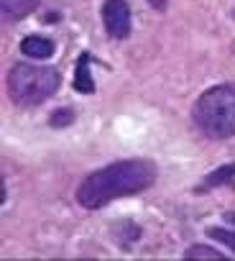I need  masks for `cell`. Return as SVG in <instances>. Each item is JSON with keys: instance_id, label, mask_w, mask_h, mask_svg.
Returning <instances> with one entry per match:
<instances>
[{"instance_id": "cell-1", "label": "cell", "mask_w": 235, "mask_h": 261, "mask_svg": "<svg viewBox=\"0 0 235 261\" xmlns=\"http://www.w3.org/2000/svg\"><path fill=\"white\" fill-rule=\"evenodd\" d=\"M156 182V167L149 159H126L115 162L105 169L92 172L77 190V200L82 207H102L115 197H126L149 190Z\"/></svg>"}, {"instance_id": "cell-2", "label": "cell", "mask_w": 235, "mask_h": 261, "mask_svg": "<svg viewBox=\"0 0 235 261\" xmlns=\"http://www.w3.org/2000/svg\"><path fill=\"white\" fill-rule=\"evenodd\" d=\"M194 123L217 141L235 136V87L220 85L207 90L194 105Z\"/></svg>"}, {"instance_id": "cell-3", "label": "cell", "mask_w": 235, "mask_h": 261, "mask_svg": "<svg viewBox=\"0 0 235 261\" xmlns=\"http://www.w3.org/2000/svg\"><path fill=\"white\" fill-rule=\"evenodd\" d=\"M59 72L39 64H16L8 74V90L21 105H39L59 90Z\"/></svg>"}, {"instance_id": "cell-4", "label": "cell", "mask_w": 235, "mask_h": 261, "mask_svg": "<svg viewBox=\"0 0 235 261\" xmlns=\"http://www.w3.org/2000/svg\"><path fill=\"white\" fill-rule=\"evenodd\" d=\"M105 29L112 39H126L131 34V8L126 0H107L102 8Z\"/></svg>"}, {"instance_id": "cell-5", "label": "cell", "mask_w": 235, "mask_h": 261, "mask_svg": "<svg viewBox=\"0 0 235 261\" xmlns=\"http://www.w3.org/2000/svg\"><path fill=\"white\" fill-rule=\"evenodd\" d=\"M21 51L26 57H34V59H46V57H51L54 44L49 39H44V36H26L21 41Z\"/></svg>"}, {"instance_id": "cell-6", "label": "cell", "mask_w": 235, "mask_h": 261, "mask_svg": "<svg viewBox=\"0 0 235 261\" xmlns=\"http://www.w3.org/2000/svg\"><path fill=\"white\" fill-rule=\"evenodd\" d=\"M39 6V0H0V8H3V16L8 18H26L28 13H34V8Z\"/></svg>"}, {"instance_id": "cell-7", "label": "cell", "mask_w": 235, "mask_h": 261, "mask_svg": "<svg viewBox=\"0 0 235 261\" xmlns=\"http://www.w3.org/2000/svg\"><path fill=\"white\" fill-rule=\"evenodd\" d=\"M74 90H79V92H95V80H92V74H90V54H82L79 62H77Z\"/></svg>"}, {"instance_id": "cell-8", "label": "cell", "mask_w": 235, "mask_h": 261, "mask_svg": "<svg viewBox=\"0 0 235 261\" xmlns=\"http://www.w3.org/2000/svg\"><path fill=\"white\" fill-rule=\"evenodd\" d=\"M232 174H235V164H227V167H222V169H217V172L207 174V179H204L202 190H212V187H217V185H225Z\"/></svg>"}, {"instance_id": "cell-9", "label": "cell", "mask_w": 235, "mask_h": 261, "mask_svg": "<svg viewBox=\"0 0 235 261\" xmlns=\"http://www.w3.org/2000/svg\"><path fill=\"white\" fill-rule=\"evenodd\" d=\"M187 258H222V253L217 251V248H210V246H192V248H187V253H184Z\"/></svg>"}, {"instance_id": "cell-10", "label": "cell", "mask_w": 235, "mask_h": 261, "mask_svg": "<svg viewBox=\"0 0 235 261\" xmlns=\"http://www.w3.org/2000/svg\"><path fill=\"white\" fill-rule=\"evenodd\" d=\"M207 236L210 238H215V241H220V243H225L232 253H235V230H225V228H210L207 230Z\"/></svg>"}, {"instance_id": "cell-11", "label": "cell", "mask_w": 235, "mask_h": 261, "mask_svg": "<svg viewBox=\"0 0 235 261\" xmlns=\"http://www.w3.org/2000/svg\"><path fill=\"white\" fill-rule=\"evenodd\" d=\"M74 120V113L72 110H59L51 115V125H69Z\"/></svg>"}, {"instance_id": "cell-12", "label": "cell", "mask_w": 235, "mask_h": 261, "mask_svg": "<svg viewBox=\"0 0 235 261\" xmlns=\"http://www.w3.org/2000/svg\"><path fill=\"white\" fill-rule=\"evenodd\" d=\"M151 6L154 8H164V0H151Z\"/></svg>"}]
</instances>
